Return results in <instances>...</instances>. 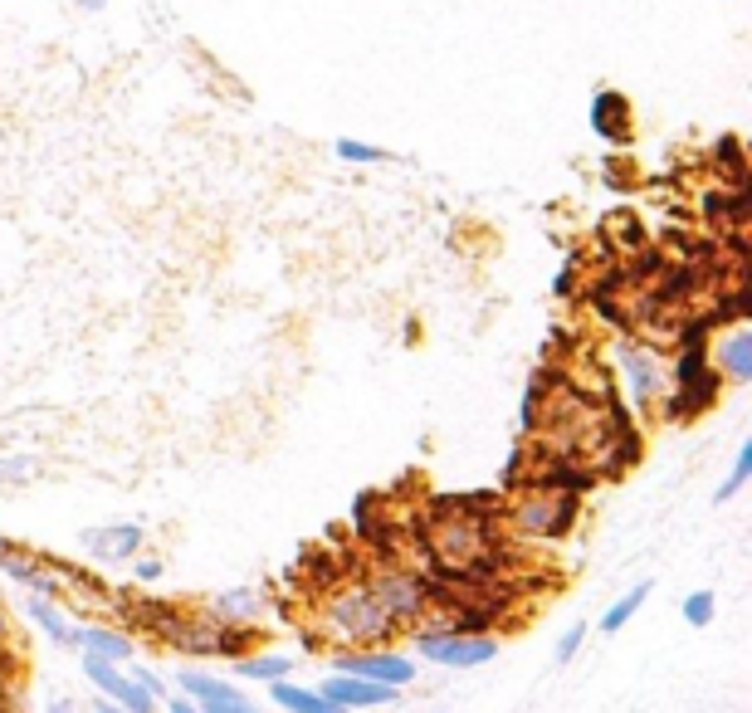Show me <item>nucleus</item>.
<instances>
[{"instance_id":"nucleus-14","label":"nucleus","mask_w":752,"mask_h":713,"mask_svg":"<svg viewBox=\"0 0 752 713\" xmlns=\"http://www.w3.org/2000/svg\"><path fill=\"white\" fill-rule=\"evenodd\" d=\"M591 127L606 137V142H630V103L621 93H596L591 103Z\"/></svg>"},{"instance_id":"nucleus-26","label":"nucleus","mask_w":752,"mask_h":713,"mask_svg":"<svg viewBox=\"0 0 752 713\" xmlns=\"http://www.w3.org/2000/svg\"><path fill=\"white\" fill-rule=\"evenodd\" d=\"M137 582H156V576H162V562H156V557H137Z\"/></svg>"},{"instance_id":"nucleus-27","label":"nucleus","mask_w":752,"mask_h":713,"mask_svg":"<svg viewBox=\"0 0 752 713\" xmlns=\"http://www.w3.org/2000/svg\"><path fill=\"white\" fill-rule=\"evenodd\" d=\"M166 713H201L191 699H166Z\"/></svg>"},{"instance_id":"nucleus-30","label":"nucleus","mask_w":752,"mask_h":713,"mask_svg":"<svg viewBox=\"0 0 752 713\" xmlns=\"http://www.w3.org/2000/svg\"><path fill=\"white\" fill-rule=\"evenodd\" d=\"M10 635V621H5V606H0V640H5Z\"/></svg>"},{"instance_id":"nucleus-1","label":"nucleus","mask_w":752,"mask_h":713,"mask_svg":"<svg viewBox=\"0 0 752 713\" xmlns=\"http://www.w3.org/2000/svg\"><path fill=\"white\" fill-rule=\"evenodd\" d=\"M318 625H322V640H332L337 650H377L381 640L400 631L396 615L377 601L367 582H347V586H332L318 606Z\"/></svg>"},{"instance_id":"nucleus-3","label":"nucleus","mask_w":752,"mask_h":713,"mask_svg":"<svg viewBox=\"0 0 752 713\" xmlns=\"http://www.w3.org/2000/svg\"><path fill=\"white\" fill-rule=\"evenodd\" d=\"M416 654L445 670H479L498 654L494 635H455V631H416Z\"/></svg>"},{"instance_id":"nucleus-2","label":"nucleus","mask_w":752,"mask_h":713,"mask_svg":"<svg viewBox=\"0 0 752 713\" xmlns=\"http://www.w3.org/2000/svg\"><path fill=\"white\" fill-rule=\"evenodd\" d=\"M576 494H562V488H527L523 498L513 504V523L518 533L527 537H566L576 523Z\"/></svg>"},{"instance_id":"nucleus-16","label":"nucleus","mask_w":752,"mask_h":713,"mask_svg":"<svg viewBox=\"0 0 752 713\" xmlns=\"http://www.w3.org/2000/svg\"><path fill=\"white\" fill-rule=\"evenodd\" d=\"M269 699L279 703L283 713H342L332 699H322L318 689H303V684H293V679H273L269 684Z\"/></svg>"},{"instance_id":"nucleus-22","label":"nucleus","mask_w":752,"mask_h":713,"mask_svg":"<svg viewBox=\"0 0 752 713\" xmlns=\"http://www.w3.org/2000/svg\"><path fill=\"white\" fill-rule=\"evenodd\" d=\"M713 591H693V596H684V621L693 625V631H703V625L713 621Z\"/></svg>"},{"instance_id":"nucleus-20","label":"nucleus","mask_w":752,"mask_h":713,"mask_svg":"<svg viewBox=\"0 0 752 713\" xmlns=\"http://www.w3.org/2000/svg\"><path fill=\"white\" fill-rule=\"evenodd\" d=\"M332 152H337L342 162H361V166L391 162V152H386V147H377V142H357V137H337V147H332Z\"/></svg>"},{"instance_id":"nucleus-23","label":"nucleus","mask_w":752,"mask_h":713,"mask_svg":"<svg viewBox=\"0 0 752 713\" xmlns=\"http://www.w3.org/2000/svg\"><path fill=\"white\" fill-rule=\"evenodd\" d=\"M582 640H586V625L582 621H572L562 631V640H557V664H566V660H576V650H582Z\"/></svg>"},{"instance_id":"nucleus-28","label":"nucleus","mask_w":752,"mask_h":713,"mask_svg":"<svg viewBox=\"0 0 752 713\" xmlns=\"http://www.w3.org/2000/svg\"><path fill=\"white\" fill-rule=\"evenodd\" d=\"M93 713H127V709H117V703H107V699H98V709Z\"/></svg>"},{"instance_id":"nucleus-5","label":"nucleus","mask_w":752,"mask_h":713,"mask_svg":"<svg viewBox=\"0 0 752 713\" xmlns=\"http://www.w3.org/2000/svg\"><path fill=\"white\" fill-rule=\"evenodd\" d=\"M332 670L352 674V679L386 684V689H406V684L416 679V660H410V654H396V650H337L332 654Z\"/></svg>"},{"instance_id":"nucleus-9","label":"nucleus","mask_w":752,"mask_h":713,"mask_svg":"<svg viewBox=\"0 0 752 713\" xmlns=\"http://www.w3.org/2000/svg\"><path fill=\"white\" fill-rule=\"evenodd\" d=\"M322 699H332L342 713H361V709H391L400 689H386V684H371V679H352V674H332L322 679Z\"/></svg>"},{"instance_id":"nucleus-24","label":"nucleus","mask_w":752,"mask_h":713,"mask_svg":"<svg viewBox=\"0 0 752 713\" xmlns=\"http://www.w3.org/2000/svg\"><path fill=\"white\" fill-rule=\"evenodd\" d=\"M127 674H132V679H137V684H142V689H146V693H152V699H156V703H162V699H166V679H162V674H156V670H142V664H132V670H127Z\"/></svg>"},{"instance_id":"nucleus-25","label":"nucleus","mask_w":752,"mask_h":713,"mask_svg":"<svg viewBox=\"0 0 752 713\" xmlns=\"http://www.w3.org/2000/svg\"><path fill=\"white\" fill-rule=\"evenodd\" d=\"M35 474V459H0V484H20Z\"/></svg>"},{"instance_id":"nucleus-10","label":"nucleus","mask_w":752,"mask_h":713,"mask_svg":"<svg viewBox=\"0 0 752 713\" xmlns=\"http://www.w3.org/2000/svg\"><path fill=\"white\" fill-rule=\"evenodd\" d=\"M78 543H84V552L93 557V562H127V557H137V547H142V527L137 523L88 527Z\"/></svg>"},{"instance_id":"nucleus-7","label":"nucleus","mask_w":752,"mask_h":713,"mask_svg":"<svg viewBox=\"0 0 752 713\" xmlns=\"http://www.w3.org/2000/svg\"><path fill=\"white\" fill-rule=\"evenodd\" d=\"M176 684H181V699H191L201 713H259L230 679H211V674H201V670H181Z\"/></svg>"},{"instance_id":"nucleus-21","label":"nucleus","mask_w":752,"mask_h":713,"mask_svg":"<svg viewBox=\"0 0 752 713\" xmlns=\"http://www.w3.org/2000/svg\"><path fill=\"white\" fill-rule=\"evenodd\" d=\"M752 479V440H742L738 445V455H732V469H728V479H723V488H718V498H732L742 484Z\"/></svg>"},{"instance_id":"nucleus-18","label":"nucleus","mask_w":752,"mask_h":713,"mask_svg":"<svg viewBox=\"0 0 752 713\" xmlns=\"http://www.w3.org/2000/svg\"><path fill=\"white\" fill-rule=\"evenodd\" d=\"M234 674H240V679H259V684L289 679L293 654H244V660H234Z\"/></svg>"},{"instance_id":"nucleus-31","label":"nucleus","mask_w":752,"mask_h":713,"mask_svg":"<svg viewBox=\"0 0 752 713\" xmlns=\"http://www.w3.org/2000/svg\"><path fill=\"white\" fill-rule=\"evenodd\" d=\"M78 5H88V10H103V0H78Z\"/></svg>"},{"instance_id":"nucleus-19","label":"nucleus","mask_w":752,"mask_h":713,"mask_svg":"<svg viewBox=\"0 0 752 713\" xmlns=\"http://www.w3.org/2000/svg\"><path fill=\"white\" fill-rule=\"evenodd\" d=\"M645 601H650V582H635V591H625V596H621V601H615V606H611V611H606V615H601V631H606V635L625 631V621H630V615H635V611H640V606H645Z\"/></svg>"},{"instance_id":"nucleus-15","label":"nucleus","mask_w":752,"mask_h":713,"mask_svg":"<svg viewBox=\"0 0 752 713\" xmlns=\"http://www.w3.org/2000/svg\"><path fill=\"white\" fill-rule=\"evenodd\" d=\"M713 357H718V367L728 371L732 381H752V328H748V322L732 328L728 338L713 347Z\"/></svg>"},{"instance_id":"nucleus-13","label":"nucleus","mask_w":752,"mask_h":713,"mask_svg":"<svg viewBox=\"0 0 752 713\" xmlns=\"http://www.w3.org/2000/svg\"><path fill=\"white\" fill-rule=\"evenodd\" d=\"M74 645H84V654H98V660L132 664V640L113 625H74Z\"/></svg>"},{"instance_id":"nucleus-12","label":"nucleus","mask_w":752,"mask_h":713,"mask_svg":"<svg viewBox=\"0 0 752 713\" xmlns=\"http://www.w3.org/2000/svg\"><path fill=\"white\" fill-rule=\"evenodd\" d=\"M259 615H264V601H259V591H254V586H234V591H220L211 601V621L234 625V631H250Z\"/></svg>"},{"instance_id":"nucleus-8","label":"nucleus","mask_w":752,"mask_h":713,"mask_svg":"<svg viewBox=\"0 0 752 713\" xmlns=\"http://www.w3.org/2000/svg\"><path fill=\"white\" fill-rule=\"evenodd\" d=\"M615 367H621V377H625V396H630L635 406H654V400L664 396V386H660V367L650 361V352H645L640 342H615Z\"/></svg>"},{"instance_id":"nucleus-29","label":"nucleus","mask_w":752,"mask_h":713,"mask_svg":"<svg viewBox=\"0 0 752 713\" xmlns=\"http://www.w3.org/2000/svg\"><path fill=\"white\" fill-rule=\"evenodd\" d=\"M44 713H74V709H68V703L64 699H54V703H49V709Z\"/></svg>"},{"instance_id":"nucleus-4","label":"nucleus","mask_w":752,"mask_h":713,"mask_svg":"<svg viewBox=\"0 0 752 713\" xmlns=\"http://www.w3.org/2000/svg\"><path fill=\"white\" fill-rule=\"evenodd\" d=\"M367 586L377 591V601L396 615V625L420 621V615L430 611V596H435V591H430V582H420V576L406 572V566H381Z\"/></svg>"},{"instance_id":"nucleus-11","label":"nucleus","mask_w":752,"mask_h":713,"mask_svg":"<svg viewBox=\"0 0 752 713\" xmlns=\"http://www.w3.org/2000/svg\"><path fill=\"white\" fill-rule=\"evenodd\" d=\"M0 572L10 576V582H20V586H29L35 596H49L54 601L59 591H64V582L54 576V566H39L35 557H25L20 547H10L5 537H0Z\"/></svg>"},{"instance_id":"nucleus-17","label":"nucleus","mask_w":752,"mask_h":713,"mask_svg":"<svg viewBox=\"0 0 752 713\" xmlns=\"http://www.w3.org/2000/svg\"><path fill=\"white\" fill-rule=\"evenodd\" d=\"M25 615H29V621H35L54 645H64V650L74 645V625L64 621V611H59L49 596H29V601H25Z\"/></svg>"},{"instance_id":"nucleus-6","label":"nucleus","mask_w":752,"mask_h":713,"mask_svg":"<svg viewBox=\"0 0 752 713\" xmlns=\"http://www.w3.org/2000/svg\"><path fill=\"white\" fill-rule=\"evenodd\" d=\"M84 674L93 679V689L103 693L107 703H117V709H127V713H156V699L132 679V674L123 670V664L98 660V654H84Z\"/></svg>"}]
</instances>
